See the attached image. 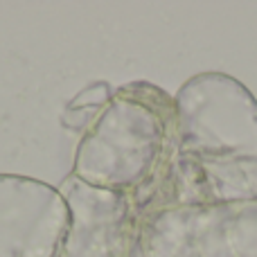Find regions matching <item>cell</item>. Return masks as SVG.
<instances>
[{"instance_id":"5b68a950","label":"cell","mask_w":257,"mask_h":257,"mask_svg":"<svg viewBox=\"0 0 257 257\" xmlns=\"http://www.w3.org/2000/svg\"><path fill=\"white\" fill-rule=\"evenodd\" d=\"M70 208V226L54 257H131L138 248L140 212L128 194L95 190L75 176L59 187Z\"/></svg>"},{"instance_id":"3957f363","label":"cell","mask_w":257,"mask_h":257,"mask_svg":"<svg viewBox=\"0 0 257 257\" xmlns=\"http://www.w3.org/2000/svg\"><path fill=\"white\" fill-rule=\"evenodd\" d=\"M140 257H257V199L167 205L140 217Z\"/></svg>"},{"instance_id":"277c9868","label":"cell","mask_w":257,"mask_h":257,"mask_svg":"<svg viewBox=\"0 0 257 257\" xmlns=\"http://www.w3.org/2000/svg\"><path fill=\"white\" fill-rule=\"evenodd\" d=\"M68 226L70 208L61 190L0 174V257H54Z\"/></svg>"},{"instance_id":"6da1fadb","label":"cell","mask_w":257,"mask_h":257,"mask_svg":"<svg viewBox=\"0 0 257 257\" xmlns=\"http://www.w3.org/2000/svg\"><path fill=\"white\" fill-rule=\"evenodd\" d=\"M169 140L156 187L138 212L187 203L257 199V99L226 72L194 75L174 95Z\"/></svg>"},{"instance_id":"7a4b0ae2","label":"cell","mask_w":257,"mask_h":257,"mask_svg":"<svg viewBox=\"0 0 257 257\" xmlns=\"http://www.w3.org/2000/svg\"><path fill=\"white\" fill-rule=\"evenodd\" d=\"M174 99L154 84L115 90L75 151L72 174L95 190L142 194L165 160Z\"/></svg>"}]
</instances>
